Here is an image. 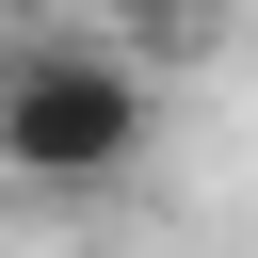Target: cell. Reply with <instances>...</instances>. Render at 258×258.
<instances>
[{
	"mask_svg": "<svg viewBox=\"0 0 258 258\" xmlns=\"http://www.w3.org/2000/svg\"><path fill=\"white\" fill-rule=\"evenodd\" d=\"M145 145H161V81H145L129 48H81V32L0 48V177H32V194H113Z\"/></svg>",
	"mask_w": 258,
	"mask_h": 258,
	"instance_id": "1",
	"label": "cell"
}]
</instances>
